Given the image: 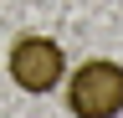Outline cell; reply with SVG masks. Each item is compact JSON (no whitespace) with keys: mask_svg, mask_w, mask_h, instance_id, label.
I'll list each match as a JSON object with an SVG mask.
<instances>
[{"mask_svg":"<svg viewBox=\"0 0 123 118\" xmlns=\"http://www.w3.org/2000/svg\"><path fill=\"white\" fill-rule=\"evenodd\" d=\"M67 108L77 118H118L123 113V67L108 56H92L67 72Z\"/></svg>","mask_w":123,"mask_h":118,"instance_id":"obj_1","label":"cell"},{"mask_svg":"<svg viewBox=\"0 0 123 118\" xmlns=\"http://www.w3.org/2000/svg\"><path fill=\"white\" fill-rule=\"evenodd\" d=\"M10 82L21 87V93H36V98H46V93H56L62 82H67V51H62V41H51V36H21L10 46Z\"/></svg>","mask_w":123,"mask_h":118,"instance_id":"obj_2","label":"cell"}]
</instances>
